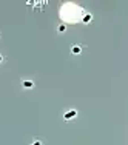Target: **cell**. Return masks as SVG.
I'll return each mask as SVG.
<instances>
[{
    "mask_svg": "<svg viewBox=\"0 0 128 145\" xmlns=\"http://www.w3.org/2000/svg\"><path fill=\"white\" fill-rule=\"evenodd\" d=\"M77 117V110L76 108H70L68 111L63 113V120L65 122H71L72 119H76Z\"/></svg>",
    "mask_w": 128,
    "mask_h": 145,
    "instance_id": "obj_1",
    "label": "cell"
},
{
    "mask_svg": "<svg viewBox=\"0 0 128 145\" xmlns=\"http://www.w3.org/2000/svg\"><path fill=\"white\" fill-rule=\"evenodd\" d=\"M20 84H22L23 89H33L34 88V80H31V79H25V77H23L22 80H20Z\"/></svg>",
    "mask_w": 128,
    "mask_h": 145,
    "instance_id": "obj_2",
    "label": "cell"
},
{
    "mask_svg": "<svg viewBox=\"0 0 128 145\" xmlns=\"http://www.w3.org/2000/svg\"><path fill=\"white\" fill-rule=\"evenodd\" d=\"M82 50H84V45H77V43L71 45V54H74V56L80 54V53H82Z\"/></svg>",
    "mask_w": 128,
    "mask_h": 145,
    "instance_id": "obj_3",
    "label": "cell"
},
{
    "mask_svg": "<svg viewBox=\"0 0 128 145\" xmlns=\"http://www.w3.org/2000/svg\"><path fill=\"white\" fill-rule=\"evenodd\" d=\"M56 31H57V34H63L65 31H67V25H65V23H60L56 28Z\"/></svg>",
    "mask_w": 128,
    "mask_h": 145,
    "instance_id": "obj_4",
    "label": "cell"
},
{
    "mask_svg": "<svg viewBox=\"0 0 128 145\" xmlns=\"http://www.w3.org/2000/svg\"><path fill=\"white\" fill-rule=\"evenodd\" d=\"M91 20H93V16H91V14H86V16L84 17V23H85V25L91 23Z\"/></svg>",
    "mask_w": 128,
    "mask_h": 145,
    "instance_id": "obj_5",
    "label": "cell"
},
{
    "mask_svg": "<svg viewBox=\"0 0 128 145\" xmlns=\"http://www.w3.org/2000/svg\"><path fill=\"white\" fill-rule=\"evenodd\" d=\"M29 145H43V142H42L40 139H34V140H33V142H31Z\"/></svg>",
    "mask_w": 128,
    "mask_h": 145,
    "instance_id": "obj_6",
    "label": "cell"
},
{
    "mask_svg": "<svg viewBox=\"0 0 128 145\" xmlns=\"http://www.w3.org/2000/svg\"><path fill=\"white\" fill-rule=\"evenodd\" d=\"M5 60H6V59H5V56H3L2 53H0V65H2V63H5Z\"/></svg>",
    "mask_w": 128,
    "mask_h": 145,
    "instance_id": "obj_7",
    "label": "cell"
}]
</instances>
